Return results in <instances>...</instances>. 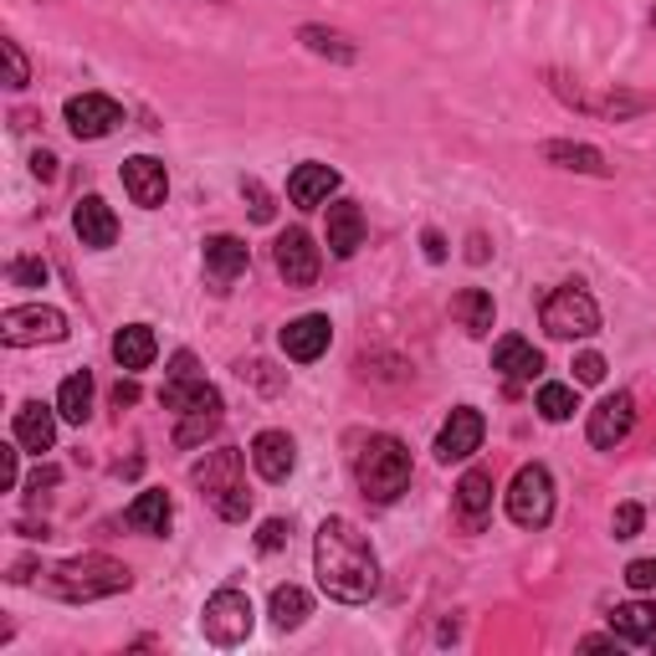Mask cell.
Segmentation results:
<instances>
[{
	"mask_svg": "<svg viewBox=\"0 0 656 656\" xmlns=\"http://www.w3.org/2000/svg\"><path fill=\"white\" fill-rule=\"evenodd\" d=\"M575 380H579V385H600V380H606V360H600V354H579V360H575Z\"/></svg>",
	"mask_w": 656,
	"mask_h": 656,
	"instance_id": "obj_42",
	"label": "cell"
},
{
	"mask_svg": "<svg viewBox=\"0 0 656 656\" xmlns=\"http://www.w3.org/2000/svg\"><path fill=\"white\" fill-rule=\"evenodd\" d=\"M467 262H472V267H483V262H487V236H483V231H472V236H467Z\"/></svg>",
	"mask_w": 656,
	"mask_h": 656,
	"instance_id": "obj_46",
	"label": "cell"
},
{
	"mask_svg": "<svg viewBox=\"0 0 656 656\" xmlns=\"http://www.w3.org/2000/svg\"><path fill=\"white\" fill-rule=\"evenodd\" d=\"M21 441H11V446H0V493H16V483H21Z\"/></svg>",
	"mask_w": 656,
	"mask_h": 656,
	"instance_id": "obj_38",
	"label": "cell"
},
{
	"mask_svg": "<svg viewBox=\"0 0 656 656\" xmlns=\"http://www.w3.org/2000/svg\"><path fill=\"white\" fill-rule=\"evenodd\" d=\"M134 585L128 564L109 559V554H72V559L42 569V590L67 600V606H88V600H109Z\"/></svg>",
	"mask_w": 656,
	"mask_h": 656,
	"instance_id": "obj_2",
	"label": "cell"
},
{
	"mask_svg": "<svg viewBox=\"0 0 656 656\" xmlns=\"http://www.w3.org/2000/svg\"><path fill=\"white\" fill-rule=\"evenodd\" d=\"M297 42L313 52V57H328V63H360V47L349 42L344 32H328V26H303Z\"/></svg>",
	"mask_w": 656,
	"mask_h": 656,
	"instance_id": "obj_30",
	"label": "cell"
},
{
	"mask_svg": "<svg viewBox=\"0 0 656 656\" xmlns=\"http://www.w3.org/2000/svg\"><path fill=\"white\" fill-rule=\"evenodd\" d=\"M57 483H63V467H36L26 487H32V493H42V487H57Z\"/></svg>",
	"mask_w": 656,
	"mask_h": 656,
	"instance_id": "obj_44",
	"label": "cell"
},
{
	"mask_svg": "<svg viewBox=\"0 0 656 656\" xmlns=\"http://www.w3.org/2000/svg\"><path fill=\"white\" fill-rule=\"evenodd\" d=\"M0 339L11 349H32V344H63L67 339V318L47 303H26V308H5L0 313Z\"/></svg>",
	"mask_w": 656,
	"mask_h": 656,
	"instance_id": "obj_8",
	"label": "cell"
},
{
	"mask_svg": "<svg viewBox=\"0 0 656 656\" xmlns=\"http://www.w3.org/2000/svg\"><path fill=\"white\" fill-rule=\"evenodd\" d=\"M241 195H247V205H251V220H262V226H267V220L278 216V205H272V195L262 190V180H247Z\"/></svg>",
	"mask_w": 656,
	"mask_h": 656,
	"instance_id": "obj_39",
	"label": "cell"
},
{
	"mask_svg": "<svg viewBox=\"0 0 656 656\" xmlns=\"http://www.w3.org/2000/svg\"><path fill=\"white\" fill-rule=\"evenodd\" d=\"M333 190H339V170H328V165H297V170L287 174V201H293L297 211L324 205Z\"/></svg>",
	"mask_w": 656,
	"mask_h": 656,
	"instance_id": "obj_21",
	"label": "cell"
},
{
	"mask_svg": "<svg viewBox=\"0 0 656 656\" xmlns=\"http://www.w3.org/2000/svg\"><path fill=\"white\" fill-rule=\"evenodd\" d=\"M508 518H513L518 529H544L548 518H554V477H548V467L529 462V467L513 472V483H508Z\"/></svg>",
	"mask_w": 656,
	"mask_h": 656,
	"instance_id": "obj_6",
	"label": "cell"
},
{
	"mask_svg": "<svg viewBox=\"0 0 656 656\" xmlns=\"http://www.w3.org/2000/svg\"><path fill=\"white\" fill-rule=\"evenodd\" d=\"M625 585H631V590H656V559H631L625 564Z\"/></svg>",
	"mask_w": 656,
	"mask_h": 656,
	"instance_id": "obj_41",
	"label": "cell"
},
{
	"mask_svg": "<svg viewBox=\"0 0 656 656\" xmlns=\"http://www.w3.org/2000/svg\"><path fill=\"white\" fill-rule=\"evenodd\" d=\"M308 610H313L308 590H297V585H278L272 590V625L278 631H297V625L308 621Z\"/></svg>",
	"mask_w": 656,
	"mask_h": 656,
	"instance_id": "obj_32",
	"label": "cell"
},
{
	"mask_svg": "<svg viewBox=\"0 0 656 656\" xmlns=\"http://www.w3.org/2000/svg\"><path fill=\"white\" fill-rule=\"evenodd\" d=\"M195 375V354H174L170 360V380H190Z\"/></svg>",
	"mask_w": 656,
	"mask_h": 656,
	"instance_id": "obj_48",
	"label": "cell"
},
{
	"mask_svg": "<svg viewBox=\"0 0 656 656\" xmlns=\"http://www.w3.org/2000/svg\"><path fill=\"white\" fill-rule=\"evenodd\" d=\"M272 262H278L282 282L287 287H313L318 282V267H324V257H318V247H313L308 231H282L278 247H272Z\"/></svg>",
	"mask_w": 656,
	"mask_h": 656,
	"instance_id": "obj_13",
	"label": "cell"
},
{
	"mask_svg": "<svg viewBox=\"0 0 656 656\" xmlns=\"http://www.w3.org/2000/svg\"><path fill=\"white\" fill-rule=\"evenodd\" d=\"M134 400H139V385H134V380H118V391H113V406L124 410V406H134Z\"/></svg>",
	"mask_w": 656,
	"mask_h": 656,
	"instance_id": "obj_47",
	"label": "cell"
},
{
	"mask_svg": "<svg viewBox=\"0 0 656 656\" xmlns=\"http://www.w3.org/2000/svg\"><path fill=\"white\" fill-rule=\"evenodd\" d=\"M216 426H220V416H180V426H174V446H201Z\"/></svg>",
	"mask_w": 656,
	"mask_h": 656,
	"instance_id": "obj_35",
	"label": "cell"
},
{
	"mask_svg": "<svg viewBox=\"0 0 656 656\" xmlns=\"http://www.w3.org/2000/svg\"><path fill=\"white\" fill-rule=\"evenodd\" d=\"M159 354V339L149 324H128L113 333V360H118V370H149Z\"/></svg>",
	"mask_w": 656,
	"mask_h": 656,
	"instance_id": "obj_24",
	"label": "cell"
},
{
	"mask_svg": "<svg viewBox=\"0 0 656 656\" xmlns=\"http://www.w3.org/2000/svg\"><path fill=\"white\" fill-rule=\"evenodd\" d=\"M251 467L262 472L267 483H287V472L297 467V446L287 431H257L251 441Z\"/></svg>",
	"mask_w": 656,
	"mask_h": 656,
	"instance_id": "obj_18",
	"label": "cell"
},
{
	"mask_svg": "<svg viewBox=\"0 0 656 656\" xmlns=\"http://www.w3.org/2000/svg\"><path fill=\"white\" fill-rule=\"evenodd\" d=\"M282 544H287V523H282V518H267L262 529H257V548H262V554H278Z\"/></svg>",
	"mask_w": 656,
	"mask_h": 656,
	"instance_id": "obj_40",
	"label": "cell"
},
{
	"mask_svg": "<svg viewBox=\"0 0 656 656\" xmlns=\"http://www.w3.org/2000/svg\"><path fill=\"white\" fill-rule=\"evenodd\" d=\"M170 518H174L170 493H165V487H149V493H139V498L128 502L124 523H128V529H139V533H155V539H165V533H170Z\"/></svg>",
	"mask_w": 656,
	"mask_h": 656,
	"instance_id": "obj_23",
	"label": "cell"
},
{
	"mask_svg": "<svg viewBox=\"0 0 656 656\" xmlns=\"http://www.w3.org/2000/svg\"><path fill=\"white\" fill-rule=\"evenodd\" d=\"M251 625H257V610H251V600L241 590H231V585L211 595L201 610V631H205V641H216V646H241V641L251 636Z\"/></svg>",
	"mask_w": 656,
	"mask_h": 656,
	"instance_id": "obj_7",
	"label": "cell"
},
{
	"mask_svg": "<svg viewBox=\"0 0 656 656\" xmlns=\"http://www.w3.org/2000/svg\"><path fill=\"white\" fill-rule=\"evenodd\" d=\"M124 190L134 195V205L159 211L165 195H170V174H165V165L155 155H134V159H124Z\"/></svg>",
	"mask_w": 656,
	"mask_h": 656,
	"instance_id": "obj_15",
	"label": "cell"
},
{
	"mask_svg": "<svg viewBox=\"0 0 656 656\" xmlns=\"http://www.w3.org/2000/svg\"><path fill=\"white\" fill-rule=\"evenodd\" d=\"M539 155L548 159V165H559V170H575V174H610L606 155L595 149V144H569V139H548Z\"/></svg>",
	"mask_w": 656,
	"mask_h": 656,
	"instance_id": "obj_27",
	"label": "cell"
},
{
	"mask_svg": "<svg viewBox=\"0 0 656 656\" xmlns=\"http://www.w3.org/2000/svg\"><path fill=\"white\" fill-rule=\"evenodd\" d=\"M328 344H333V324L324 313H303V318L282 328V354L297 364H313L318 354H328Z\"/></svg>",
	"mask_w": 656,
	"mask_h": 656,
	"instance_id": "obj_14",
	"label": "cell"
},
{
	"mask_svg": "<svg viewBox=\"0 0 656 656\" xmlns=\"http://www.w3.org/2000/svg\"><path fill=\"white\" fill-rule=\"evenodd\" d=\"M548 82H554V93H559L569 109L590 113V118H606V124H625V118H636V113L652 109V93H625V88L585 93V88H569V78H559V72H548Z\"/></svg>",
	"mask_w": 656,
	"mask_h": 656,
	"instance_id": "obj_9",
	"label": "cell"
},
{
	"mask_svg": "<svg viewBox=\"0 0 656 656\" xmlns=\"http://www.w3.org/2000/svg\"><path fill=\"white\" fill-rule=\"evenodd\" d=\"M539 416H544V421H569V416H575V391L548 380L544 391H539Z\"/></svg>",
	"mask_w": 656,
	"mask_h": 656,
	"instance_id": "obj_33",
	"label": "cell"
},
{
	"mask_svg": "<svg viewBox=\"0 0 656 656\" xmlns=\"http://www.w3.org/2000/svg\"><path fill=\"white\" fill-rule=\"evenodd\" d=\"M313 575L318 590L339 606H364L380 590V559L349 518H324L313 533Z\"/></svg>",
	"mask_w": 656,
	"mask_h": 656,
	"instance_id": "obj_1",
	"label": "cell"
},
{
	"mask_svg": "<svg viewBox=\"0 0 656 656\" xmlns=\"http://www.w3.org/2000/svg\"><path fill=\"white\" fill-rule=\"evenodd\" d=\"M72 226H78V241L93 251H109L118 241V216L103 195H82L78 211H72Z\"/></svg>",
	"mask_w": 656,
	"mask_h": 656,
	"instance_id": "obj_16",
	"label": "cell"
},
{
	"mask_svg": "<svg viewBox=\"0 0 656 656\" xmlns=\"http://www.w3.org/2000/svg\"><path fill=\"white\" fill-rule=\"evenodd\" d=\"M544 328L554 339H590V333H600V308L579 282H564L544 297Z\"/></svg>",
	"mask_w": 656,
	"mask_h": 656,
	"instance_id": "obj_5",
	"label": "cell"
},
{
	"mask_svg": "<svg viewBox=\"0 0 656 656\" xmlns=\"http://www.w3.org/2000/svg\"><path fill=\"white\" fill-rule=\"evenodd\" d=\"M452 318L467 328V333H477V339L493 333V293H483V287H462V293L452 297Z\"/></svg>",
	"mask_w": 656,
	"mask_h": 656,
	"instance_id": "obj_29",
	"label": "cell"
},
{
	"mask_svg": "<svg viewBox=\"0 0 656 656\" xmlns=\"http://www.w3.org/2000/svg\"><path fill=\"white\" fill-rule=\"evenodd\" d=\"M0 57H5V88H11V93H21V88L32 82V63H26V52H21V42H11V36H0Z\"/></svg>",
	"mask_w": 656,
	"mask_h": 656,
	"instance_id": "obj_34",
	"label": "cell"
},
{
	"mask_svg": "<svg viewBox=\"0 0 656 656\" xmlns=\"http://www.w3.org/2000/svg\"><path fill=\"white\" fill-rule=\"evenodd\" d=\"M631 426H636V400H631L625 391H615V395H606V400L590 410L585 437H590V446H600V452H615V446L631 437Z\"/></svg>",
	"mask_w": 656,
	"mask_h": 656,
	"instance_id": "obj_12",
	"label": "cell"
},
{
	"mask_svg": "<svg viewBox=\"0 0 656 656\" xmlns=\"http://www.w3.org/2000/svg\"><path fill=\"white\" fill-rule=\"evenodd\" d=\"M487 508H493V472L472 467L467 477L456 483V513H462V523L477 533L483 529V518H487Z\"/></svg>",
	"mask_w": 656,
	"mask_h": 656,
	"instance_id": "obj_26",
	"label": "cell"
},
{
	"mask_svg": "<svg viewBox=\"0 0 656 656\" xmlns=\"http://www.w3.org/2000/svg\"><path fill=\"white\" fill-rule=\"evenodd\" d=\"M190 477L201 487V498L216 508V518L241 523V518L251 513V493H247V483H241V452H236V446H220V452H211L205 462H195Z\"/></svg>",
	"mask_w": 656,
	"mask_h": 656,
	"instance_id": "obj_4",
	"label": "cell"
},
{
	"mask_svg": "<svg viewBox=\"0 0 656 656\" xmlns=\"http://www.w3.org/2000/svg\"><path fill=\"white\" fill-rule=\"evenodd\" d=\"M63 118L78 139H109L113 128L124 124V109H118L109 93H82V98H67Z\"/></svg>",
	"mask_w": 656,
	"mask_h": 656,
	"instance_id": "obj_11",
	"label": "cell"
},
{
	"mask_svg": "<svg viewBox=\"0 0 656 656\" xmlns=\"http://www.w3.org/2000/svg\"><path fill=\"white\" fill-rule=\"evenodd\" d=\"M57 416H63L67 426H82L93 416V375H88V370L63 380V391H57Z\"/></svg>",
	"mask_w": 656,
	"mask_h": 656,
	"instance_id": "obj_28",
	"label": "cell"
},
{
	"mask_svg": "<svg viewBox=\"0 0 656 656\" xmlns=\"http://www.w3.org/2000/svg\"><path fill=\"white\" fill-rule=\"evenodd\" d=\"M360 247H364L360 205H354V201H333V205H328V251H333L339 262H349Z\"/></svg>",
	"mask_w": 656,
	"mask_h": 656,
	"instance_id": "obj_20",
	"label": "cell"
},
{
	"mask_svg": "<svg viewBox=\"0 0 656 656\" xmlns=\"http://www.w3.org/2000/svg\"><path fill=\"white\" fill-rule=\"evenodd\" d=\"M354 477L370 502H395L410 487V452L400 437H370L354 456Z\"/></svg>",
	"mask_w": 656,
	"mask_h": 656,
	"instance_id": "obj_3",
	"label": "cell"
},
{
	"mask_svg": "<svg viewBox=\"0 0 656 656\" xmlns=\"http://www.w3.org/2000/svg\"><path fill=\"white\" fill-rule=\"evenodd\" d=\"M615 641H621L615 631H610V636H585V641H579V652H610Z\"/></svg>",
	"mask_w": 656,
	"mask_h": 656,
	"instance_id": "obj_49",
	"label": "cell"
},
{
	"mask_svg": "<svg viewBox=\"0 0 656 656\" xmlns=\"http://www.w3.org/2000/svg\"><path fill=\"white\" fill-rule=\"evenodd\" d=\"M247 262H251V251H247V241L241 236H211L205 241V278L216 282V287H231L241 272H247Z\"/></svg>",
	"mask_w": 656,
	"mask_h": 656,
	"instance_id": "obj_19",
	"label": "cell"
},
{
	"mask_svg": "<svg viewBox=\"0 0 656 656\" xmlns=\"http://www.w3.org/2000/svg\"><path fill=\"white\" fill-rule=\"evenodd\" d=\"M11 282L16 287H47V262L42 257H16L11 262Z\"/></svg>",
	"mask_w": 656,
	"mask_h": 656,
	"instance_id": "obj_36",
	"label": "cell"
},
{
	"mask_svg": "<svg viewBox=\"0 0 656 656\" xmlns=\"http://www.w3.org/2000/svg\"><path fill=\"white\" fill-rule=\"evenodd\" d=\"M641 523H646V508H641V502H621V508H615V518H610L615 539H636Z\"/></svg>",
	"mask_w": 656,
	"mask_h": 656,
	"instance_id": "obj_37",
	"label": "cell"
},
{
	"mask_svg": "<svg viewBox=\"0 0 656 656\" xmlns=\"http://www.w3.org/2000/svg\"><path fill=\"white\" fill-rule=\"evenodd\" d=\"M493 370H498L502 380H533L544 370V354H539L529 339L508 333V339H498V349H493Z\"/></svg>",
	"mask_w": 656,
	"mask_h": 656,
	"instance_id": "obj_25",
	"label": "cell"
},
{
	"mask_svg": "<svg viewBox=\"0 0 656 656\" xmlns=\"http://www.w3.org/2000/svg\"><path fill=\"white\" fill-rule=\"evenodd\" d=\"M610 631L621 641H646L656 636V606H615L610 610Z\"/></svg>",
	"mask_w": 656,
	"mask_h": 656,
	"instance_id": "obj_31",
	"label": "cell"
},
{
	"mask_svg": "<svg viewBox=\"0 0 656 656\" xmlns=\"http://www.w3.org/2000/svg\"><path fill=\"white\" fill-rule=\"evenodd\" d=\"M32 174H36V180H57V155H52V149H36V155H32Z\"/></svg>",
	"mask_w": 656,
	"mask_h": 656,
	"instance_id": "obj_43",
	"label": "cell"
},
{
	"mask_svg": "<svg viewBox=\"0 0 656 656\" xmlns=\"http://www.w3.org/2000/svg\"><path fill=\"white\" fill-rule=\"evenodd\" d=\"M159 400H165V410H174V416H220V391L216 385H205L201 375L165 380Z\"/></svg>",
	"mask_w": 656,
	"mask_h": 656,
	"instance_id": "obj_17",
	"label": "cell"
},
{
	"mask_svg": "<svg viewBox=\"0 0 656 656\" xmlns=\"http://www.w3.org/2000/svg\"><path fill=\"white\" fill-rule=\"evenodd\" d=\"M483 437H487L483 410L456 406L437 431V462H467L472 452H483Z\"/></svg>",
	"mask_w": 656,
	"mask_h": 656,
	"instance_id": "obj_10",
	"label": "cell"
},
{
	"mask_svg": "<svg viewBox=\"0 0 656 656\" xmlns=\"http://www.w3.org/2000/svg\"><path fill=\"white\" fill-rule=\"evenodd\" d=\"M421 247H426V262H446V241H441V231H426Z\"/></svg>",
	"mask_w": 656,
	"mask_h": 656,
	"instance_id": "obj_45",
	"label": "cell"
},
{
	"mask_svg": "<svg viewBox=\"0 0 656 656\" xmlns=\"http://www.w3.org/2000/svg\"><path fill=\"white\" fill-rule=\"evenodd\" d=\"M57 410H47L42 400H26L16 410V426H11V437L26 446V452H52V441H57Z\"/></svg>",
	"mask_w": 656,
	"mask_h": 656,
	"instance_id": "obj_22",
	"label": "cell"
}]
</instances>
